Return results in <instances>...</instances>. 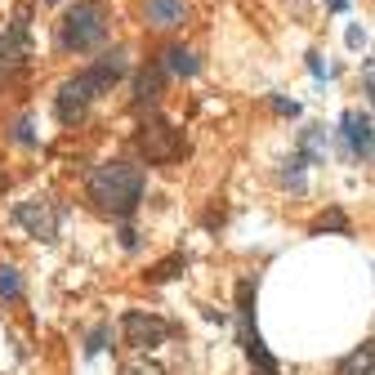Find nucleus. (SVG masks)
<instances>
[{"mask_svg":"<svg viewBox=\"0 0 375 375\" xmlns=\"http://www.w3.org/2000/svg\"><path fill=\"white\" fill-rule=\"evenodd\" d=\"M85 197L94 201V210H103L112 219H130L143 201V170L130 161H103L90 170L85 179Z\"/></svg>","mask_w":375,"mask_h":375,"instance_id":"obj_2","label":"nucleus"},{"mask_svg":"<svg viewBox=\"0 0 375 375\" xmlns=\"http://www.w3.org/2000/svg\"><path fill=\"white\" fill-rule=\"evenodd\" d=\"M134 90H139V94H134V103H139V108H152V103H157V94H161V72H143Z\"/></svg>","mask_w":375,"mask_h":375,"instance_id":"obj_14","label":"nucleus"},{"mask_svg":"<svg viewBox=\"0 0 375 375\" xmlns=\"http://www.w3.org/2000/svg\"><path fill=\"white\" fill-rule=\"evenodd\" d=\"M242 344H246V357H250V366L260 371V375H282V366H277V357L268 353V344L260 339V331L250 327V317H242Z\"/></svg>","mask_w":375,"mask_h":375,"instance_id":"obj_8","label":"nucleus"},{"mask_svg":"<svg viewBox=\"0 0 375 375\" xmlns=\"http://www.w3.org/2000/svg\"><path fill=\"white\" fill-rule=\"evenodd\" d=\"M121 246L134 250V246H139V232H134V228H121Z\"/></svg>","mask_w":375,"mask_h":375,"instance_id":"obj_23","label":"nucleus"},{"mask_svg":"<svg viewBox=\"0 0 375 375\" xmlns=\"http://www.w3.org/2000/svg\"><path fill=\"white\" fill-rule=\"evenodd\" d=\"M103 339H108V327H98V331L90 335V344H85V353H90V357H94L98 349H103Z\"/></svg>","mask_w":375,"mask_h":375,"instance_id":"obj_20","label":"nucleus"},{"mask_svg":"<svg viewBox=\"0 0 375 375\" xmlns=\"http://www.w3.org/2000/svg\"><path fill=\"white\" fill-rule=\"evenodd\" d=\"M339 134H344V161L375 157V134H371V121H366L362 112H344V121H339Z\"/></svg>","mask_w":375,"mask_h":375,"instance_id":"obj_7","label":"nucleus"},{"mask_svg":"<svg viewBox=\"0 0 375 375\" xmlns=\"http://www.w3.org/2000/svg\"><path fill=\"white\" fill-rule=\"evenodd\" d=\"M165 72H175V76H197V58L188 54V49H179V45H170L165 49Z\"/></svg>","mask_w":375,"mask_h":375,"instance_id":"obj_13","label":"nucleus"},{"mask_svg":"<svg viewBox=\"0 0 375 375\" xmlns=\"http://www.w3.org/2000/svg\"><path fill=\"white\" fill-rule=\"evenodd\" d=\"M299 152H304L313 165H322V161H327V130H322V125H309V130L299 134Z\"/></svg>","mask_w":375,"mask_h":375,"instance_id":"obj_11","label":"nucleus"},{"mask_svg":"<svg viewBox=\"0 0 375 375\" xmlns=\"http://www.w3.org/2000/svg\"><path fill=\"white\" fill-rule=\"evenodd\" d=\"M121 375H165V371H161L157 362H148V357H139V362H130Z\"/></svg>","mask_w":375,"mask_h":375,"instance_id":"obj_19","label":"nucleus"},{"mask_svg":"<svg viewBox=\"0 0 375 375\" xmlns=\"http://www.w3.org/2000/svg\"><path fill=\"white\" fill-rule=\"evenodd\" d=\"M335 375H375V339H362L349 357H339Z\"/></svg>","mask_w":375,"mask_h":375,"instance_id":"obj_10","label":"nucleus"},{"mask_svg":"<svg viewBox=\"0 0 375 375\" xmlns=\"http://www.w3.org/2000/svg\"><path fill=\"white\" fill-rule=\"evenodd\" d=\"M139 152L152 161V165H175L188 143H183V130H175L170 121H161V116H148V121L139 125Z\"/></svg>","mask_w":375,"mask_h":375,"instance_id":"obj_4","label":"nucleus"},{"mask_svg":"<svg viewBox=\"0 0 375 375\" xmlns=\"http://www.w3.org/2000/svg\"><path fill=\"white\" fill-rule=\"evenodd\" d=\"M0 192H5V170H0Z\"/></svg>","mask_w":375,"mask_h":375,"instance_id":"obj_24","label":"nucleus"},{"mask_svg":"<svg viewBox=\"0 0 375 375\" xmlns=\"http://www.w3.org/2000/svg\"><path fill=\"white\" fill-rule=\"evenodd\" d=\"M327 228H335V232H349V219L339 215V210H331V215H322V219H317V228H313V232H327Z\"/></svg>","mask_w":375,"mask_h":375,"instance_id":"obj_16","label":"nucleus"},{"mask_svg":"<svg viewBox=\"0 0 375 375\" xmlns=\"http://www.w3.org/2000/svg\"><path fill=\"white\" fill-rule=\"evenodd\" d=\"M125 72H130L125 54H121V49H112V54H103L94 67H85V72H76L72 81H63V85H58V94H54V112H58V121H63V125H81V121H85V112H90V103H94L98 94H108Z\"/></svg>","mask_w":375,"mask_h":375,"instance_id":"obj_1","label":"nucleus"},{"mask_svg":"<svg viewBox=\"0 0 375 375\" xmlns=\"http://www.w3.org/2000/svg\"><path fill=\"white\" fill-rule=\"evenodd\" d=\"M108 41V9L98 0H76L58 23V45L67 54H90Z\"/></svg>","mask_w":375,"mask_h":375,"instance_id":"obj_3","label":"nucleus"},{"mask_svg":"<svg viewBox=\"0 0 375 375\" xmlns=\"http://www.w3.org/2000/svg\"><path fill=\"white\" fill-rule=\"evenodd\" d=\"M175 268H183V255H175V260H165V264H157V268L148 272V277H152V282H165V277H175Z\"/></svg>","mask_w":375,"mask_h":375,"instance_id":"obj_17","label":"nucleus"},{"mask_svg":"<svg viewBox=\"0 0 375 375\" xmlns=\"http://www.w3.org/2000/svg\"><path fill=\"white\" fill-rule=\"evenodd\" d=\"M23 295V277H19V268H0V299H19Z\"/></svg>","mask_w":375,"mask_h":375,"instance_id":"obj_15","label":"nucleus"},{"mask_svg":"<svg viewBox=\"0 0 375 375\" xmlns=\"http://www.w3.org/2000/svg\"><path fill=\"white\" fill-rule=\"evenodd\" d=\"M14 224L27 228V237H36V242H54L63 224V206L54 197H27L14 206Z\"/></svg>","mask_w":375,"mask_h":375,"instance_id":"obj_5","label":"nucleus"},{"mask_svg":"<svg viewBox=\"0 0 375 375\" xmlns=\"http://www.w3.org/2000/svg\"><path fill=\"white\" fill-rule=\"evenodd\" d=\"M143 19L157 27V31H170L183 23V0H143Z\"/></svg>","mask_w":375,"mask_h":375,"instance_id":"obj_9","label":"nucleus"},{"mask_svg":"<svg viewBox=\"0 0 375 375\" xmlns=\"http://www.w3.org/2000/svg\"><path fill=\"white\" fill-rule=\"evenodd\" d=\"M19 63H23V49L14 45L9 36H0V90L14 81V72H19Z\"/></svg>","mask_w":375,"mask_h":375,"instance_id":"obj_12","label":"nucleus"},{"mask_svg":"<svg viewBox=\"0 0 375 375\" xmlns=\"http://www.w3.org/2000/svg\"><path fill=\"white\" fill-rule=\"evenodd\" d=\"M344 41H349V49H362V45H366V31H362V27H349Z\"/></svg>","mask_w":375,"mask_h":375,"instance_id":"obj_21","label":"nucleus"},{"mask_svg":"<svg viewBox=\"0 0 375 375\" xmlns=\"http://www.w3.org/2000/svg\"><path fill=\"white\" fill-rule=\"evenodd\" d=\"M272 108L286 112V116H299V103H291V98H272Z\"/></svg>","mask_w":375,"mask_h":375,"instance_id":"obj_22","label":"nucleus"},{"mask_svg":"<svg viewBox=\"0 0 375 375\" xmlns=\"http://www.w3.org/2000/svg\"><path fill=\"white\" fill-rule=\"evenodd\" d=\"M14 143H23V148L36 143V134H31V121H27V116H19V121H14Z\"/></svg>","mask_w":375,"mask_h":375,"instance_id":"obj_18","label":"nucleus"},{"mask_svg":"<svg viewBox=\"0 0 375 375\" xmlns=\"http://www.w3.org/2000/svg\"><path fill=\"white\" fill-rule=\"evenodd\" d=\"M170 335V322L157 317V313H143V309H130L121 317V339L130 349H152V344H165Z\"/></svg>","mask_w":375,"mask_h":375,"instance_id":"obj_6","label":"nucleus"}]
</instances>
